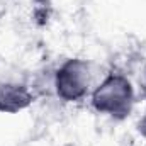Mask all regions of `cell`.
Returning a JSON list of instances; mask_svg holds the SVG:
<instances>
[{
	"label": "cell",
	"instance_id": "cell-1",
	"mask_svg": "<svg viewBox=\"0 0 146 146\" xmlns=\"http://www.w3.org/2000/svg\"><path fill=\"white\" fill-rule=\"evenodd\" d=\"M134 87L127 75L119 70H110L90 92L92 109L114 121L127 119L134 109Z\"/></svg>",
	"mask_w": 146,
	"mask_h": 146
},
{
	"label": "cell",
	"instance_id": "cell-2",
	"mask_svg": "<svg viewBox=\"0 0 146 146\" xmlns=\"http://www.w3.org/2000/svg\"><path fill=\"white\" fill-rule=\"evenodd\" d=\"M54 95L66 104L80 102L92 92V66L87 60L66 58L53 75Z\"/></svg>",
	"mask_w": 146,
	"mask_h": 146
},
{
	"label": "cell",
	"instance_id": "cell-3",
	"mask_svg": "<svg viewBox=\"0 0 146 146\" xmlns=\"http://www.w3.org/2000/svg\"><path fill=\"white\" fill-rule=\"evenodd\" d=\"M36 99L37 95L29 83V78L0 85V112L2 114L22 112L29 109Z\"/></svg>",
	"mask_w": 146,
	"mask_h": 146
},
{
	"label": "cell",
	"instance_id": "cell-4",
	"mask_svg": "<svg viewBox=\"0 0 146 146\" xmlns=\"http://www.w3.org/2000/svg\"><path fill=\"white\" fill-rule=\"evenodd\" d=\"M21 80H27V75L21 70L19 65L12 63L7 56L0 54V85L9 82H21Z\"/></svg>",
	"mask_w": 146,
	"mask_h": 146
},
{
	"label": "cell",
	"instance_id": "cell-5",
	"mask_svg": "<svg viewBox=\"0 0 146 146\" xmlns=\"http://www.w3.org/2000/svg\"><path fill=\"white\" fill-rule=\"evenodd\" d=\"M138 87H139V92H141V97L146 100V63L143 65L139 76H138Z\"/></svg>",
	"mask_w": 146,
	"mask_h": 146
},
{
	"label": "cell",
	"instance_id": "cell-6",
	"mask_svg": "<svg viewBox=\"0 0 146 146\" xmlns=\"http://www.w3.org/2000/svg\"><path fill=\"white\" fill-rule=\"evenodd\" d=\"M136 129H138L139 136H141V138L146 141V112L143 114V117L138 121V126H136Z\"/></svg>",
	"mask_w": 146,
	"mask_h": 146
},
{
	"label": "cell",
	"instance_id": "cell-7",
	"mask_svg": "<svg viewBox=\"0 0 146 146\" xmlns=\"http://www.w3.org/2000/svg\"><path fill=\"white\" fill-rule=\"evenodd\" d=\"M5 12H7V9H5V0H0V19L5 15Z\"/></svg>",
	"mask_w": 146,
	"mask_h": 146
}]
</instances>
